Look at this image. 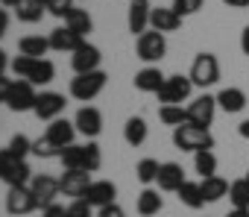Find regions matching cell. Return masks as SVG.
Here are the masks:
<instances>
[{"mask_svg": "<svg viewBox=\"0 0 249 217\" xmlns=\"http://www.w3.org/2000/svg\"><path fill=\"white\" fill-rule=\"evenodd\" d=\"M173 144L185 153H199V150H214V135L202 127L182 124L173 129Z\"/></svg>", "mask_w": 249, "mask_h": 217, "instance_id": "1", "label": "cell"}, {"mask_svg": "<svg viewBox=\"0 0 249 217\" xmlns=\"http://www.w3.org/2000/svg\"><path fill=\"white\" fill-rule=\"evenodd\" d=\"M106 82H108V76H106L103 71L76 73V76L71 79V97L79 100V103H88V100H94V97L106 88Z\"/></svg>", "mask_w": 249, "mask_h": 217, "instance_id": "2", "label": "cell"}, {"mask_svg": "<svg viewBox=\"0 0 249 217\" xmlns=\"http://www.w3.org/2000/svg\"><path fill=\"white\" fill-rule=\"evenodd\" d=\"M191 76H182V73H173L164 79V85L159 88V103L161 106H182L188 97H191Z\"/></svg>", "mask_w": 249, "mask_h": 217, "instance_id": "3", "label": "cell"}, {"mask_svg": "<svg viewBox=\"0 0 249 217\" xmlns=\"http://www.w3.org/2000/svg\"><path fill=\"white\" fill-rule=\"evenodd\" d=\"M135 53L141 62L153 65V62H161L164 53H167V41H164V33H156V30H147L138 36V44H135Z\"/></svg>", "mask_w": 249, "mask_h": 217, "instance_id": "4", "label": "cell"}, {"mask_svg": "<svg viewBox=\"0 0 249 217\" xmlns=\"http://www.w3.org/2000/svg\"><path fill=\"white\" fill-rule=\"evenodd\" d=\"M188 76H191V82L199 85V88L214 85V82L220 79V62H217V56H214V53H199V56L194 59Z\"/></svg>", "mask_w": 249, "mask_h": 217, "instance_id": "5", "label": "cell"}, {"mask_svg": "<svg viewBox=\"0 0 249 217\" xmlns=\"http://www.w3.org/2000/svg\"><path fill=\"white\" fill-rule=\"evenodd\" d=\"M36 100H38L36 85H33V82H27V79H15V82H12V91H9L6 106L12 108V112H33V108H36Z\"/></svg>", "mask_w": 249, "mask_h": 217, "instance_id": "6", "label": "cell"}, {"mask_svg": "<svg viewBox=\"0 0 249 217\" xmlns=\"http://www.w3.org/2000/svg\"><path fill=\"white\" fill-rule=\"evenodd\" d=\"M65 106H68L65 103V94H59V91H41L33 112H36L38 121H56V118H62Z\"/></svg>", "mask_w": 249, "mask_h": 217, "instance_id": "7", "label": "cell"}, {"mask_svg": "<svg viewBox=\"0 0 249 217\" xmlns=\"http://www.w3.org/2000/svg\"><path fill=\"white\" fill-rule=\"evenodd\" d=\"M214 112H217V97L202 94V97H196V100L188 106V124L208 129V127H211V121H214Z\"/></svg>", "mask_w": 249, "mask_h": 217, "instance_id": "8", "label": "cell"}, {"mask_svg": "<svg viewBox=\"0 0 249 217\" xmlns=\"http://www.w3.org/2000/svg\"><path fill=\"white\" fill-rule=\"evenodd\" d=\"M30 191L36 194V199H38V208H47V205H53V202H56V197L62 194V188H59V179H53L50 173H36V176H33V182H30Z\"/></svg>", "mask_w": 249, "mask_h": 217, "instance_id": "9", "label": "cell"}, {"mask_svg": "<svg viewBox=\"0 0 249 217\" xmlns=\"http://www.w3.org/2000/svg\"><path fill=\"white\" fill-rule=\"evenodd\" d=\"M38 208V199H36V194L30 191V185H18V188H9V194H6V211L9 214H33Z\"/></svg>", "mask_w": 249, "mask_h": 217, "instance_id": "10", "label": "cell"}, {"mask_svg": "<svg viewBox=\"0 0 249 217\" xmlns=\"http://www.w3.org/2000/svg\"><path fill=\"white\" fill-rule=\"evenodd\" d=\"M73 127H76L79 135H85V138H97V135L103 132V115H100V108H94V106H82L79 112H76V118H73Z\"/></svg>", "mask_w": 249, "mask_h": 217, "instance_id": "11", "label": "cell"}, {"mask_svg": "<svg viewBox=\"0 0 249 217\" xmlns=\"http://www.w3.org/2000/svg\"><path fill=\"white\" fill-rule=\"evenodd\" d=\"M59 188H62L65 197L82 199L85 191L91 188V173H88V170H65L62 179H59Z\"/></svg>", "mask_w": 249, "mask_h": 217, "instance_id": "12", "label": "cell"}, {"mask_svg": "<svg viewBox=\"0 0 249 217\" xmlns=\"http://www.w3.org/2000/svg\"><path fill=\"white\" fill-rule=\"evenodd\" d=\"M100 59H103L100 47H94V44L85 41L79 50H73V56H71V68H73L76 73H91V71H100Z\"/></svg>", "mask_w": 249, "mask_h": 217, "instance_id": "13", "label": "cell"}, {"mask_svg": "<svg viewBox=\"0 0 249 217\" xmlns=\"http://www.w3.org/2000/svg\"><path fill=\"white\" fill-rule=\"evenodd\" d=\"M114 197H117V188H114V182H108V179H100V182H91V188L85 191V202L88 205H94V208H106V205H111L114 202Z\"/></svg>", "mask_w": 249, "mask_h": 217, "instance_id": "14", "label": "cell"}, {"mask_svg": "<svg viewBox=\"0 0 249 217\" xmlns=\"http://www.w3.org/2000/svg\"><path fill=\"white\" fill-rule=\"evenodd\" d=\"M150 27L156 33H176L182 27V15L173 6H156L153 15H150Z\"/></svg>", "mask_w": 249, "mask_h": 217, "instance_id": "15", "label": "cell"}, {"mask_svg": "<svg viewBox=\"0 0 249 217\" xmlns=\"http://www.w3.org/2000/svg\"><path fill=\"white\" fill-rule=\"evenodd\" d=\"M150 15H153V6L147 3V0H132V3H129V15H126L129 33H132V36L147 33V27H150Z\"/></svg>", "mask_w": 249, "mask_h": 217, "instance_id": "16", "label": "cell"}, {"mask_svg": "<svg viewBox=\"0 0 249 217\" xmlns=\"http://www.w3.org/2000/svg\"><path fill=\"white\" fill-rule=\"evenodd\" d=\"M47 38H50V50H59V53H73V50H79V47L85 44V38L76 36V33L68 30V27H56Z\"/></svg>", "mask_w": 249, "mask_h": 217, "instance_id": "17", "label": "cell"}, {"mask_svg": "<svg viewBox=\"0 0 249 217\" xmlns=\"http://www.w3.org/2000/svg\"><path fill=\"white\" fill-rule=\"evenodd\" d=\"M56 147H71L73 144V138H76V127H73V121H68V118H56V121H50V127H47V132H44Z\"/></svg>", "mask_w": 249, "mask_h": 217, "instance_id": "18", "label": "cell"}, {"mask_svg": "<svg viewBox=\"0 0 249 217\" xmlns=\"http://www.w3.org/2000/svg\"><path fill=\"white\" fill-rule=\"evenodd\" d=\"M164 79H167V76H164L156 65H147V68H141V71L135 73L132 82H135V88L144 91V94H159V88L164 85Z\"/></svg>", "mask_w": 249, "mask_h": 217, "instance_id": "19", "label": "cell"}, {"mask_svg": "<svg viewBox=\"0 0 249 217\" xmlns=\"http://www.w3.org/2000/svg\"><path fill=\"white\" fill-rule=\"evenodd\" d=\"M159 188L161 191H179L188 179H185V170H182V164H176V162H164L161 167H159Z\"/></svg>", "mask_w": 249, "mask_h": 217, "instance_id": "20", "label": "cell"}, {"mask_svg": "<svg viewBox=\"0 0 249 217\" xmlns=\"http://www.w3.org/2000/svg\"><path fill=\"white\" fill-rule=\"evenodd\" d=\"M217 106L223 108V112H229V115H237V112H243V106H246V94L240 88L229 85V88H223L217 94Z\"/></svg>", "mask_w": 249, "mask_h": 217, "instance_id": "21", "label": "cell"}, {"mask_svg": "<svg viewBox=\"0 0 249 217\" xmlns=\"http://www.w3.org/2000/svg\"><path fill=\"white\" fill-rule=\"evenodd\" d=\"M44 12H47V0H21V3L15 6V15H18V21H24V24L41 21Z\"/></svg>", "mask_w": 249, "mask_h": 217, "instance_id": "22", "label": "cell"}, {"mask_svg": "<svg viewBox=\"0 0 249 217\" xmlns=\"http://www.w3.org/2000/svg\"><path fill=\"white\" fill-rule=\"evenodd\" d=\"M135 208H138L141 217H153V214H159V211L164 208V199L159 197V191L144 188V191L138 194V199H135Z\"/></svg>", "mask_w": 249, "mask_h": 217, "instance_id": "23", "label": "cell"}, {"mask_svg": "<svg viewBox=\"0 0 249 217\" xmlns=\"http://www.w3.org/2000/svg\"><path fill=\"white\" fill-rule=\"evenodd\" d=\"M199 188H202V197H205V202H217V199H223V197H229V182L223 179V176H205L202 182H199Z\"/></svg>", "mask_w": 249, "mask_h": 217, "instance_id": "24", "label": "cell"}, {"mask_svg": "<svg viewBox=\"0 0 249 217\" xmlns=\"http://www.w3.org/2000/svg\"><path fill=\"white\" fill-rule=\"evenodd\" d=\"M18 50H21V56L44 59V53L50 50V38H41V36H24V38L18 41Z\"/></svg>", "mask_w": 249, "mask_h": 217, "instance_id": "25", "label": "cell"}, {"mask_svg": "<svg viewBox=\"0 0 249 217\" xmlns=\"http://www.w3.org/2000/svg\"><path fill=\"white\" fill-rule=\"evenodd\" d=\"M53 76H56V65H53L50 59H36L33 68H30V73H27V82H33V85H47V82H53Z\"/></svg>", "mask_w": 249, "mask_h": 217, "instance_id": "26", "label": "cell"}, {"mask_svg": "<svg viewBox=\"0 0 249 217\" xmlns=\"http://www.w3.org/2000/svg\"><path fill=\"white\" fill-rule=\"evenodd\" d=\"M123 138H126L129 147H141L147 141V121L144 118H129L126 124H123Z\"/></svg>", "mask_w": 249, "mask_h": 217, "instance_id": "27", "label": "cell"}, {"mask_svg": "<svg viewBox=\"0 0 249 217\" xmlns=\"http://www.w3.org/2000/svg\"><path fill=\"white\" fill-rule=\"evenodd\" d=\"M65 27L85 38V36L94 30V21H91V15H88L85 9H71V12H68V18H65Z\"/></svg>", "mask_w": 249, "mask_h": 217, "instance_id": "28", "label": "cell"}, {"mask_svg": "<svg viewBox=\"0 0 249 217\" xmlns=\"http://www.w3.org/2000/svg\"><path fill=\"white\" fill-rule=\"evenodd\" d=\"M59 162H62L65 170H85V147H82V144L65 147L62 156H59Z\"/></svg>", "mask_w": 249, "mask_h": 217, "instance_id": "29", "label": "cell"}, {"mask_svg": "<svg viewBox=\"0 0 249 217\" xmlns=\"http://www.w3.org/2000/svg\"><path fill=\"white\" fill-rule=\"evenodd\" d=\"M33 176H36V173L30 170V164H27V162H15V164H12V170L3 176V182H6L9 188H18V185H30V182H33Z\"/></svg>", "mask_w": 249, "mask_h": 217, "instance_id": "30", "label": "cell"}, {"mask_svg": "<svg viewBox=\"0 0 249 217\" xmlns=\"http://www.w3.org/2000/svg\"><path fill=\"white\" fill-rule=\"evenodd\" d=\"M176 194H179V199H182L188 208H202V205H205V197H202L199 182H185Z\"/></svg>", "mask_w": 249, "mask_h": 217, "instance_id": "31", "label": "cell"}, {"mask_svg": "<svg viewBox=\"0 0 249 217\" xmlns=\"http://www.w3.org/2000/svg\"><path fill=\"white\" fill-rule=\"evenodd\" d=\"M194 167H196V173L202 179L205 176H214L217 173V156L211 150H199V153H194Z\"/></svg>", "mask_w": 249, "mask_h": 217, "instance_id": "32", "label": "cell"}, {"mask_svg": "<svg viewBox=\"0 0 249 217\" xmlns=\"http://www.w3.org/2000/svg\"><path fill=\"white\" fill-rule=\"evenodd\" d=\"M159 118H161V124H167V127H182V124H188V108H182V106H161L159 108Z\"/></svg>", "mask_w": 249, "mask_h": 217, "instance_id": "33", "label": "cell"}, {"mask_svg": "<svg viewBox=\"0 0 249 217\" xmlns=\"http://www.w3.org/2000/svg\"><path fill=\"white\" fill-rule=\"evenodd\" d=\"M229 202L234 208H249V185H246V179H237V182L229 185Z\"/></svg>", "mask_w": 249, "mask_h": 217, "instance_id": "34", "label": "cell"}, {"mask_svg": "<svg viewBox=\"0 0 249 217\" xmlns=\"http://www.w3.org/2000/svg\"><path fill=\"white\" fill-rule=\"evenodd\" d=\"M159 162L156 159H141L138 162V167H135V176H138V182H144V185H150V182H156L159 179Z\"/></svg>", "mask_w": 249, "mask_h": 217, "instance_id": "35", "label": "cell"}, {"mask_svg": "<svg viewBox=\"0 0 249 217\" xmlns=\"http://www.w3.org/2000/svg\"><path fill=\"white\" fill-rule=\"evenodd\" d=\"M33 156H38V159H56V156H62V147H56V144L44 135V138L33 141Z\"/></svg>", "mask_w": 249, "mask_h": 217, "instance_id": "36", "label": "cell"}, {"mask_svg": "<svg viewBox=\"0 0 249 217\" xmlns=\"http://www.w3.org/2000/svg\"><path fill=\"white\" fill-rule=\"evenodd\" d=\"M9 153H12L18 162H27V156L33 153V141H30L27 135H15V138L9 141Z\"/></svg>", "mask_w": 249, "mask_h": 217, "instance_id": "37", "label": "cell"}, {"mask_svg": "<svg viewBox=\"0 0 249 217\" xmlns=\"http://www.w3.org/2000/svg\"><path fill=\"white\" fill-rule=\"evenodd\" d=\"M82 147H85V170H88V173L100 170V164H103L100 147H97V144H82Z\"/></svg>", "mask_w": 249, "mask_h": 217, "instance_id": "38", "label": "cell"}, {"mask_svg": "<svg viewBox=\"0 0 249 217\" xmlns=\"http://www.w3.org/2000/svg\"><path fill=\"white\" fill-rule=\"evenodd\" d=\"M173 9H176L182 18H188V15H194V12L202 9V0H173Z\"/></svg>", "mask_w": 249, "mask_h": 217, "instance_id": "39", "label": "cell"}, {"mask_svg": "<svg viewBox=\"0 0 249 217\" xmlns=\"http://www.w3.org/2000/svg\"><path fill=\"white\" fill-rule=\"evenodd\" d=\"M71 9H73V0H47V12L56 18H68Z\"/></svg>", "mask_w": 249, "mask_h": 217, "instance_id": "40", "label": "cell"}, {"mask_svg": "<svg viewBox=\"0 0 249 217\" xmlns=\"http://www.w3.org/2000/svg\"><path fill=\"white\" fill-rule=\"evenodd\" d=\"M68 217H94V205H88L85 199H73L68 205Z\"/></svg>", "mask_w": 249, "mask_h": 217, "instance_id": "41", "label": "cell"}, {"mask_svg": "<svg viewBox=\"0 0 249 217\" xmlns=\"http://www.w3.org/2000/svg\"><path fill=\"white\" fill-rule=\"evenodd\" d=\"M15 162H18V159L9 153V147H6V150H0V179H3V176L12 170V164H15Z\"/></svg>", "mask_w": 249, "mask_h": 217, "instance_id": "42", "label": "cell"}, {"mask_svg": "<svg viewBox=\"0 0 249 217\" xmlns=\"http://www.w3.org/2000/svg\"><path fill=\"white\" fill-rule=\"evenodd\" d=\"M41 217H68V208H65V205H59V202H53V205L41 208Z\"/></svg>", "mask_w": 249, "mask_h": 217, "instance_id": "43", "label": "cell"}, {"mask_svg": "<svg viewBox=\"0 0 249 217\" xmlns=\"http://www.w3.org/2000/svg\"><path fill=\"white\" fill-rule=\"evenodd\" d=\"M97 217H126V211H123L117 202H111V205H106V208H100V214Z\"/></svg>", "mask_w": 249, "mask_h": 217, "instance_id": "44", "label": "cell"}, {"mask_svg": "<svg viewBox=\"0 0 249 217\" xmlns=\"http://www.w3.org/2000/svg\"><path fill=\"white\" fill-rule=\"evenodd\" d=\"M12 82L15 79H6V73L0 76V103H6L9 100V91H12Z\"/></svg>", "mask_w": 249, "mask_h": 217, "instance_id": "45", "label": "cell"}, {"mask_svg": "<svg viewBox=\"0 0 249 217\" xmlns=\"http://www.w3.org/2000/svg\"><path fill=\"white\" fill-rule=\"evenodd\" d=\"M6 30H9V12H6L3 6H0V38L6 36Z\"/></svg>", "mask_w": 249, "mask_h": 217, "instance_id": "46", "label": "cell"}, {"mask_svg": "<svg viewBox=\"0 0 249 217\" xmlns=\"http://www.w3.org/2000/svg\"><path fill=\"white\" fill-rule=\"evenodd\" d=\"M240 50L249 56V27H243V33H240Z\"/></svg>", "mask_w": 249, "mask_h": 217, "instance_id": "47", "label": "cell"}, {"mask_svg": "<svg viewBox=\"0 0 249 217\" xmlns=\"http://www.w3.org/2000/svg\"><path fill=\"white\" fill-rule=\"evenodd\" d=\"M12 62H9V56H6V50H0V76L6 73V68H9Z\"/></svg>", "mask_w": 249, "mask_h": 217, "instance_id": "48", "label": "cell"}, {"mask_svg": "<svg viewBox=\"0 0 249 217\" xmlns=\"http://www.w3.org/2000/svg\"><path fill=\"white\" fill-rule=\"evenodd\" d=\"M226 6H234V9H246L249 6V0H223Z\"/></svg>", "mask_w": 249, "mask_h": 217, "instance_id": "49", "label": "cell"}, {"mask_svg": "<svg viewBox=\"0 0 249 217\" xmlns=\"http://www.w3.org/2000/svg\"><path fill=\"white\" fill-rule=\"evenodd\" d=\"M226 217H249V208H231Z\"/></svg>", "mask_w": 249, "mask_h": 217, "instance_id": "50", "label": "cell"}, {"mask_svg": "<svg viewBox=\"0 0 249 217\" xmlns=\"http://www.w3.org/2000/svg\"><path fill=\"white\" fill-rule=\"evenodd\" d=\"M237 132H240V138H246V141H249V121H243V124L237 127Z\"/></svg>", "mask_w": 249, "mask_h": 217, "instance_id": "51", "label": "cell"}, {"mask_svg": "<svg viewBox=\"0 0 249 217\" xmlns=\"http://www.w3.org/2000/svg\"><path fill=\"white\" fill-rule=\"evenodd\" d=\"M21 3V0H0V6H3V9H15Z\"/></svg>", "mask_w": 249, "mask_h": 217, "instance_id": "52", "label": "cell"}, {"mask_svg": "<svg viewBox=\"0 0 249 217\" xmlns=\"http://www.w3.org/2000/svg\"><path fill=\"white\" fill-rule=\"evenodd\" d=\"M243 179H246V185H249V173H246V176H243Z\"/></svg>", "mask_w": 249, "mask_h": 217, "instance_id": "53", "label": "cell"}, {"mask_svg": "<svg viewBox=\"0 0 249 217\" xmlns=\"http://www.w3.org/2000/svg\"><path fill=\"white\" fill-rule=\"evenodd\" d=\"M129 3H132V0H129Z\"/></svg>", "mask_w": 249, "mask_h": 217, "instance_id": "54", "label": "cell"}]
</instances>
